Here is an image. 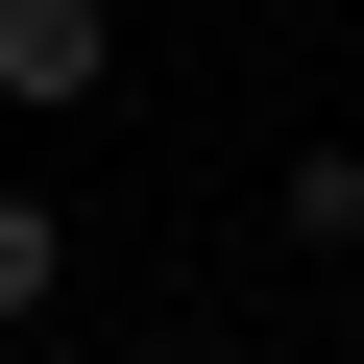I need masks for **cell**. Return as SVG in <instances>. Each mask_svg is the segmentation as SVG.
<instances>
[{
  "label": "cell",
  "instance_id": "cell-1",
  "mask_svg": "<svg viewBox=\"0 0 364 364\" xmlns=\"http://www.w3.org/2000/svg\"><path fill=\"white\" fill-rule=\"evenodd\" d=\"M122 73V0H0V122H73Z\"/></svg>",
  "mask_w": 364,
  "mask_h": 364
},
{
  "label": "cell",
  "instance_id": "cell-2",
  "mask_svg": "<svg viewBox=\"0 0 364 364\" xmlns=\"http://www.w3.org/2000/svg\"><path fill=\"white\" fill-rule=\"evenodd\" d=\"M49 291H73V195H25V170H0V340H25Z\"/></svg>",
  "mask_w": 364,
  "mask_h": 364
},
{
  "label": "cell",
  "instance_id": "cell-3",
  "mask_svg": "<svg viewBox=\"0 0 364 364\" xmlns=\"http://www.w3.org/2000/svg\"><path fill=\"white\" fill-rule=\"evenodd\" d=\"M267 243H316V267H364V146H291V195H267Z\"/></svg>",
  "mask_w": 364,
  "mask_h": 364
},
{
  "label": "cell",
  "instance_id": "cell-4",
  "mask_svg": "<svg viewBox=\"0 0 364 364\" xmlns=\"http://www.w3.org/2000/svg\"><path fill=\"white\" fill-rule=\"evenodd\" d=\"M340 364H364V340H340Z\"/></svg>",
  "mask_w": 364,
  "mask_h": 364
}]
</instances>
